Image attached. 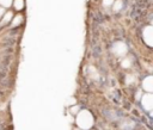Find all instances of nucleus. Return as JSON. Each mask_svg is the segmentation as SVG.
<instances>
[{
  "mask_svg": "<svg viewBox=\"0 0 153 130\" xmlns=\"http://www.w3.org/2000/svg\"><path fill=\"white\" fill-rule=\"evenodd\" d=\"M76 123H78V125H79L80 128H82V129H88V128L92 125V123H93V118H92V116H91V113H90L88 111L84 110V111H81L80 113H78Z\"/></svg>",
  "mask_w": 153,
  "mask_h": 130,
  "instance_id": "nucleus-1",
  "label": "nucleus"
},
{
  "mask_svg": "<svg viewBox=\"0 0 153 130\" xmlns=\"http://www.w3.org/2000/svg\"><path fill=\"white\" fill-rule=\"evenodd\" d=\"M112 52L116 56H123L127 52V45L123 42H116L112 47Z\"/></svg>",
  "mask_w": 153,
  "mask_h": 130,
  "instance_id": "nucleus-2",
  "label": "nucleus"
},
{
  "mask_svg": "<svg viewBox=\"0 0 153 130\" xmlns=\"http://www.w3.org/2000/svg\"><path fill=\"white\" fill-rule=\"evenodd\" d=\"M143 39L147 43V45H152L153 44V29L151 26H147L143 30Z\"/></svg>",
  "mask_w": 153,
  "mask_h": 130,
  "instance_id": "nucleus-3",
  "label": "nucleus"
},
{
  "mask_svg": "<svg viewBox=\"0 0 153 130\" xmlns=\"http://www.w3.org/2000/svg\"><path fill=\"white\" fill-rule=\"evenodd\" d=\"M142 106L146 109V110H151L152 107H153V97H152V94L151 93H148V94H145L143 97H142Z\"/></svg>",
  "mask_w": 153,
  "mask_h": 130,
  "instance_id": "nucleus-4",
  "label": "nucleus"
},
{
  "mask_svg": "<svg viewBox=\"0 0 153 130\" xmlns=\"http://www.w3.org/2000/svg\"><path fill=\"white\" fill-rule=\"evenodd\" d=\"M142 87H143V89H146L147 92H152V91H153V78H152L151 75L147 76V78L143 80Z\"/></svg>",
  "mask_w": 153,
  "mask_h": 130,
  "instance_id": "nucleus-5",
  "label": "nucleus"
},
{
  "mask_svg": "<svg viewBox=\"0 0 153 130\" xmlns=\"http://www.w3.org/2000/svg\"><path fill=\"white\" fill-rule=\"evenodd\" d=\"M24 7V0H14V8L16 10H22Z\"/></svg>",
  "mask_w": 153,
  "mask_h": 130,
  "instance_id": "nucleus-6",
  "label": "nucleus"
},
{
  "mask_svg": "<svg viewBox=\"0 0 153 130\" xmlns=\"http://www.w3.org/2000/svg\"><path fill=\"white\" fill-rule=\"evenodd\" d=\"M122 8V1L121 0H117V1H115V4H114V11H120Z\"/></svg>",
  "mask_w": 153,
  "mask_h": 130,
  "instance_id": "nucleus-7",
  "label": "nucleus"
},
{
  "mask_svg": "<svg viewBox=\"0 0 153 130\" xmlns=\"http://www.w3.org/2000/svg\"><path fill=\"white\" fill-rule=\"evenodd\" d=\"M88 70L91 72V76H92L93 79H98V73L94 70V68H93V67H90V68H88Z\"/></svg>",
  "mask_w": 153,
  "mask_h": 130,
  "instance_id": "nucleus-8",
  "label": "nucleus"
},
{
  "mask_svg": "<svg viewBox=\"0 0 153 130\" xmlns=\"http://www.w3.org/2000/svg\"><path fill=\"white\" fill-rule=\"evenodd\" d=\"M0 4H1L4 7H10L11 4H12V0H0Z\"/></svg>",
  "mask_w": 153,
  "mask_h": 130,
  "instance_id": "nucleus-9",
  "label": "nucleus"
},
{
  "mask_svg": "<svg viewBox=\"0 0 153 130\" xmlns=\"http://www.w3.org/2000/svg\"><path fill=\"white\" fill-rule=\"evenodd\" d=\"M22 23V16H16L13 19V25H18Z\"/></svg>",
  "mask_w": 153,
  "mask_h": 130,
  "instance_id": "nucleus-10",
  "label": "nucleus"
},
{
  "mask_svg": "<svg viewBox=\"0 0 153 130\" xmlns=\"http://www.w3.org/2000/svg\"><path fill=\"white\" fill-rule=\"evenodd\" d=\"M122 67H123V68H128V67H130V61H129L128 58L123 60V61H122Z\"/></svg>",
  "mask_w": 153,
  "mask_h": 130,
  "instance_id": "nucleus-11",
  "label": "nucleus"
},
{
  "mask_svg": "<svg viewBox=\"0 0 153 130\" xmlns=\"http://www.w3.org/2000/svg\"><path fill=\"white\" fill-rule=\"evenodd\" d=\"M12 16H13V14H12V12H7V13L5 14V17H4V21H5V23H6V21H8V20L12 18Z\"/></svg>",
  "mask_w": 153,
  "mask_h": 130,
  "instance_id": "nucleus-12",
  "label": "nucleus"
},
{
  "mask_svg": "<svg viewBox=\"0 0 153 130\" xmlns=\"http://www.w3.org/2000/svg\"><path fill=\"white\" fill-rule=\"evenodd\" d=\"M133 81H135L134 75H128V76H127V83H130V82H133Z\"/></svg>",
  "mask_w": 153,
  "mask_h": 130,
  "instance_id": "nucleus-13",
  "label": "nucleus"
},
{
  "mask_svg": "<svg viewBox=\"0 0 153 130\" xmlns=\"http://www.w3.org/2000/svg\"><path fill=\"white\" fill-rule=\"evenodd\" d=\"M114 2V0H103V5L104 6H110Z\"/></svg>",
  "mask_w": 153,
  "mask_h": 130,
  "instance_id": "nucleus-14",
  "label": "nucleus"
},
{
  "mask_svg": "<svg viewBox=\"0 0 153 130\" xmlns=\"http://www.w3.org/2000/svg\"><path fill=\"white\" fill-rule=\"evenodd\" d=\"M71 112H72V113H73V114H76V113H75V112H78V106H75V107H73V109H72V110H71Z\"/></svg>",
  "mask_w": 153,
  "mask_h": 130,
  "instance_id": "nucleus-15",
  "label": "nucleus"
},
{
  "mask_svg": "<svg viewBox=\"0 0 153 130\" xmlns=\"http://www.w3.org/2000/svg\"><path fill=\"white\" fill-rule=\"evenodd\" d=\"M2 14V8H0V16Z\"/></svg>",
  "mask_w": 153,
  "mask_h": 130,
  "instance_id": "nucleus-16",
  "label": "nucleus"
}]
</instances>
